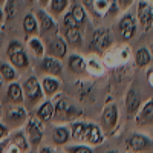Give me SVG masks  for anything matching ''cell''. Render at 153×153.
Instances as JSON below:
<instances>
[{"instance_id":"obj_1","label":"cell","mask_w":153,"mask_h":153,"mask_svg":"<svg viewBox=\"0 0 153 153\" xmlns=\"http://www.w3.org/2000/svg\"><path fill=\"white\" fill-rule=\"evenodd\" d=\"M71 136L74 141L86 144V146H101L106 139V133L103 132L100 124L91 121H72L69 124Z\"/></svg>"},{"instance_id":"obj_2","label":"cell","mask_w":153,"mask_h":153,"mask_svg":"<svg viewBox=\"0 0 153 153\" xmlns=\"http://www.w3.org/2000/svg\"><path fill=\"white\" fill-rule=\"evenodd\" d=\"M52 103H54V120L58 121V123H72V121H76L80 117H81V110L76 107L74 103L63 97L60 94H57L54 98H52Z\"/></svg>"},{"instance_id":"obj_3","label":"cell","mask_w":153,"mask_h":153,"mask_svg":"<svg viewBox=\"0 0 153 153\" xmlns=\"http://www.w3.org/2000/svg\"><path fill=\"white\" fill-rule=\"evenodd\" d=\"M22 87H23L25 106H26V109L37 107L46 98L45 94H43V89H42V83L35 75L28 76V78L22 83Z\"/></svg>"},{"instance_id":"obj_4","label":"cell","mask_w":153,"mask_h":153,"mask_svg":"<svg viewBox=\"0 0 153 153\" xmlns=\"http://www.w3.org/2000/svg\"><path fill=\"white\" fill-rule=\"evenodd\" d=\"M6 57L8 61L14 66L17 71H26L31 65L28 51L25 49L23 43L19 40H11L6 46Z\"/></svg>"},{"instance_id":"obj_5","label":"cell","mask_w":153,"mask_h":153,"mask_svg":"<svg viewBox=\"0 0 153 153\" xmlns=\"http://www.w3.org/2000/svg\"><path fill=\"white\" fill-rule=\"evenodd\" d=\"M29 118L25 104H9L3 112V121L9 129H22Z\"/></svg>"},{"instance_id":"obj_6","label":"cell","mask_w":153,"mask_h":153,"mask_svg":"<svg viewBox=\"0 0 153 153\" xmlns=\"http://www.w3.org/2000/svg\"><path fill=\"white\" fill-rule=\"evenodd\" d=\"M34 14L37 17V22H38V37L42 38H49V37H54V35H58L60 34V28L57 25V20L49 14V12L45 9V8H40L34 11Z\"/></svg>"},{"instance_id":"obj_7","label":"cell","mask_w":153,"mask_h":153,"mask_svg":"<svg viewBox=\"0 0 153 153\" xmlns=\"http://www.w3.org/2000/svg\"><path fill=\"white\" fill-rule=\"evenodd\" d=\"M113 46V35L112 31L107 28H98L91 38L89 43V49L92 51V54H98L103 55L104 52H107L109 49H112Z\"/></svg>"},{"instance_id":"obj_8","label":"cell","mask_w":153,"mask_h":153,"mask_svg":"<svg viewBox=\"0 0 153 153\" xmlns=\"http://www.w3.org/2000/svg\"><path fill=\"white\" fill-rule=\"evenodd\" d=\"M118 120H120V110H118V106L115 103H110L107 104L103 112H101V120H100V126L103 132L106 135H110L118 126Z\"/></svg>"},{"instance_id":"obj_9","label":"cell","mask_w":153,"mask_h":153,"mask_svg":"<svg viewBox=\"0 0 153 153\" xmlns=\"http://www.w3.org/2000/svg\"><path fill=\"white\" fill-rule=\"evenodd\" d=\"M25 133L29 141L31 149L38 147L43 141V123L38 120L37 117H29L26 124H25Z\"/></svg>"},{"instance_id":"obj_10","label":"cell","mask_w":153,"mask_h":153,"mask_svg":"<svg viewBox=\"0 0 153 153\" xmlns=\"http://www.w3.org/2000/svg\"><path fill=\"white\" fill-rule=\"evenodd\" d=\"M138 31V22L136 17L132 12H126V14L118 20V34L123 42H129L135 37Z\"/></svg>"},{"instance_id":"obj_11","label":"cell","mask_w":153,"mask_h":153,"mask_svg":"<svg viewBox=\"0 0 153 153\" xmlns=\"http://www.w3.org/2000/svg\"><path fill=\"white\" fill-rule=\"evenodd\" d=\"M38 71L43 75H51V76H60L65 72V65H63V60L51 57V55H45L43 58H40L38 61Z\"/></svg>"},{"instance_id":"obj_12","label":"cell","mask_w":153,"mask_h":153,"mask_svg":"<svg viewBox=\"0 0 153 153\" xmlns=\"http://www.w3.org/2000/svg\"><path fill=\"white\" fill-rule=\"evenodd\" d=\"M135 17L146 32L150 31L153 26V3L147 2V0H139L136 5Z\"/></svg>"},{"instance_id":"obj_13","label":"cell","mask_w":153,"mask_h":153,"mask_svg":"<svg viewBox=\"0 0 153 153\" xmlns=\"http://www.w3.org/2000/svg\"><path fill=\"white\" fill-rule=\"evenodd\" d=\"M46 55H51V57H55V58H66L68 57V43L65 42L60 34L58 35H54V37H49L46 38Z\"/></svg>"},{"instance_id":"obj_14","label":"cell","mask_w":153,"mask_h":153,"mask_svg":"<svg viewBox=\"0 0 153 153\" xmlns=\"http://www.w3.org/2000/svg\"><path fill=\"white\" fill-rule=\"evenodd\" d=\"M150 147H152V139L147 135H144V133L133 132L129 138L126 139V149L129 152L139 153V152L149 150Z\"/></svg>"},{"instance_id":"obj_15","label":"cell","mask_w":153,"mask_h":153,"mask_svg":"<svg viewBox=\"0 0 153 153\" xmlns=\"http://www.w3.org/2000/svg\"><path fill=\"white\" fill-rule=\"evenodd\" d=\"M135 123L139 127L153 126V98L147 100L146 103L141 104V107L135 115Z\"/></svg>"},{"instance_id":"obj_16","label":"cell","mask_w":153,"mask_h":153,"mask_svg":"<svg viewBox=\"0 0 153 153\" xmlns=\"http://www.w3.org/2000/svg\"><path fill=\"white\" fill-rule=\"evenodd\" d=\"M86 74L92 75V76H103L106 74V65L103 58L98 54H89L86 57Z\"/></svg>"},{"instance_id":"obj_17","label":"cell","mask_w":153,"mask_h":153,"mask_svg":"<svg viewBox=\"0 0 153 153\" xmlns=\"http://www.w3.org/2000/svg\"><path fill=\"white\" fill-rule=\"evenodd\" d=\"M66 66L68 71L74 75H78V76L86 75V58L78 52H72L66 57Z\"/></svg>"},{"instance_id":"obj_18","label":"cell","mask_w":153,"mask_h":153,"mask_svg":"<svg viewBox=\"0 0 153 153\" xmlns=\"http://www.w3.org/2000/svg\"><path fill=\"white\" fill-rule=\"evenodd\" d=\"M124 104H126V112L129 117H135L136 112L141 107V95H139L138 89L136 87H130L126 94V100H124Z\"/></svg>"},{"instance_id":"obj_19","label":"cell","mask_w":153,"mask_h":153,"mask_svg":"<svg viewBox=\"0 0 153 153\" xmlns=\"http://www.w3.org/2000/svg\"><path fill=\"white\" fill-rule=\"evenodd\" d=\"M42 83V89L46 98H54L57 94H60L61 89V81L58 76H51V75H45L40 80Z\"/></svg>"},{"instance_id":"obj_20","label":"cell","mask_w":153,"mask_h":153,"mask_svg":"<svg viewBox=\"0 0 153 153\" xmlns=\"http://www.w3.org/2000/svg\"><path fill=\"white\" fill-rule=\"evenodd\" d=\"M54 103L51 98H45L40 104L35 107V117L40 120L42 123H49L54 120Z\"/></svg>"},{"instance_id":"obj_21","label":"cell","mask_w":153,"mask_h":153,"mask_svg":"<svg viewBox=\"0 0 153 153\" xmlns=\"http://www.w3.org/2000/svg\"><path fill=\"white\" fill-rule=\"evenodd\" d=\"M6 98H8L9 104H25L23 87L19 81L8 83V86H6Z\"/></svg>"},{"instance_id":"obj_22","label":"cell","mask_w":153,"mask_h":153,"mask_svg":"<svg viewBox=\"0 0 153 153\" xmlns=\"http://www.w3.org/2000/svg\"><path fill=\"white\" fill-rule=\"evenodd\" d=\"M22 28H23V32H25V38L29 37H35L38 35V22H37V17L34 12H28L26 16L23 17V22H22Z\"/></svg>"},{"instance_id":"obj_23","label":"cell","mask_w":153,"mask_h":153,"mask_svg":"<svg viewBox=\"0 0 153 153\" xmlns=\"http://www.w3.org/2000/svg\"><path fill=\"white\" fill-rule=\"evenodd\" d=\"M26 48L28 51L35 57V58H43L46 55V46H45V42H43V38L42 37H29L28 40H26Z\"/></svg>"},{"instance_id":"obj_24","label":"cell","mask_w":153,"mask_h":153,"mask_svg":"<svg viewBox=\"0 0 153 153\" xmlns=\"http://www.w3.org/2000/svg\"><path fill=\"white\" fill-rule=\"evenodd\" d=\"M72 139L71 136V129L65 124L55 126L52 130V143L55 146H68V143Z\"/></svg>"},{"instance_id":"obj_25","label":"cell","mask_w":153,"mask_h":153,"mask_svg":"<svg viewBox=\"0 0 153 153\" xmlns=\"http://www.w3.org/2000/svg\"><path fill=\"white\" fill-rule=\"evenodd\" d=\"M69 0H49V5L46 11L49 12L54 19H61V16L66 11H69Z\"/></svg>"},{"instance_id":"obj_26","label":"cell","mask_w":153,"mask_h":153,"mask_svg":"<svg viewBox=\"0 0 153 153\" xmlns=\"http://www.w3.org/2000/svg\"><path fill=\"white\" fill-rule=\"evenodd\" d=\"M63 31V38L68 43V46L72 48H80L83 45V34L80 28H72V29H61Z\"/></svg>"},{"instance_id":"obj_27","label":"cell","mask_w":153,"mask_h":153,"mask_svg":"<svg viewBox=\"0 0 153 153\" xmlns=\"http://www.w3.org/2000/svg\"><path fill=\"white\" fill-rule=\"evenodd\" d=\"M0 75H2L3 81H6V83L19 81V78H20L19 71L9 61H3V60H0Z\"/></svg>"},{"instance_id":"obj_28","label":"cell","mask_w":153,"mask_h":153,"mask_svg":"<svg viewBox=\"0 0 153 153\" xmlns=\"http://www.w3.org/2000/svg\"><path fill=\"white\" fill-rule=\"evenodd\" d=\"M9 139H11V144H14L16 147H19L22 153H26V152L31 150L29 141H28L26 133H25L23 129H16V132L9 136Z\"/></svg>"},{"instance_id":"obj_29","label":"cell","mask_w":153,"mask_h":153,"mask_svg":"<svg viewBox=\"0 0 153 153\" xmlns=\"http://www.w3.org/2000/svg\"><path fill=\"white\" fill-rule=\"evenodd\" d=\"M152 58H153V55L150 52V49L146 48V46H141V48H138L136 52H135V65L139 69H144V68L150 66Z\"/></svg>"},{"instance_id":"obj_30","label":"cell","mask_w":153,"mask_h":153,"mask_svg":"<svg viewBox=\"0 0 153 153\" xmlns=\"http://www.w3.org/2000/svg\"><path fill=\"white\" fill-rule=\"evenodd\" d=\"M69 11H71V14L74 16L75 22L78 23L80 29H83L86 26V23H87V11H86V8L81 3H74L69 8Z\"/></svg>"},{"instance_id":"obj_31","label":"cell","mask_w":153,"mask_h":153,"mask_svg":"<svg viewBox=\"0 0 153 153\" xmlns=\"http://www.w3.org/2000/svg\"><path fill=\"white\" fill-rule=\"evenodd\" d=\"M101 58H103L106 68H118V66H121L117 49H109L107 52L103 54V57H101Z\"/></svg>"},{"instance_id":"obj_32","label":"cell","mask_w":153,"mask_h":153,"mask_svg":"<svg viewBox=\"0 0 153 153\" xmlns=\"http://www.w3.org/2000/svg\"><path fill=\"white\" fill-rule=\"evenodd\" d=\"M76 89H78V97H80V100H86V98H89L91 92L94 91L92 84L89 83V81H84V80L76 81Z\"/></svg>"},{"instance_id":"obj_33","label":"cell","mask_w":153,"mask_h":153,"mask_svg":"<svg viewBox=\"0 0 153 153\" xmlns=\"http://www.w3.org/2000/svg\"><path fill=\"white\" fill-rule=\"evenodd\" d=\"M94 9L100 17H104L110 11V0H94Z\"/></svg>"},{"instance_id":"obj_34","label":"cell","mask_w":153,"mask_h":153,"mask_svg":"<svg viewBox=\"0 0 153 153\" xmlns=\"http://www.w3.org/2000/svg\"><path fill=\"white\" fill-rule=\"evenodd\" d=\"M72 28H80V26L75 22L74 16L71 14V11H66L61 16V29H72Z\"/></svg>"},{"instance_id":"obj_35","label":"cell","mask_w":153,"mask_h":153,"mask_svg":"<svg viewBox=\"0 0 153 153\" xmlns=\"http://www.w3.org/2000/svg\"><path fill=\"white\" fill-rule=\"evenodd\" d=\"M66 153H94V150L91 149V146L86 144H72V146H66L65 147Z\"/></svg>"},{"instance_id":"obj_36","label":"cell","mask_w":153,"mask_h":153,"mask_svg":"<svg viewBox=\"0 0 153 153\" xmlns=\"http://www.w3.org/2000/svg\"><path fill=\"white\" fill-rule=\"evenodd\" d=\"M16 2L17 0H6L3 3V11H5V19H6V23L9 20L14 19L16 16Z\"/></svg>"},{"instance_id":"obj_37","label":"cell","mask_w":153,"mask_h":153,"mask_svg":"<svg viewBox=\"0 0 153 153\" xmlns=\"http://www.w3.org/2000/svg\"><path fill=\"white\" fill-rule=\"evenodd\" d=\"M117 52H118V58H120V63H121V65L129 63V60L132 58V51H130V48L127 46V45L117 48Z\"/></svg>"},{"instance_id":"obj_38","label":"cell","mask_w":153,"mask_h":153,"mask_svg":"<svg viewBox=\"0 0 153 153\" xmlns=\"http://www.w3.org/2000/svg\"><path fill=\"white\" fill-rule=\"evenodd\" d=\"M133 2H135V0H115V3H117L118 9L120 11H124V12H127V11L132 8Z\"/></svg>"},{"instance_id":"obj_39","label":"cell","mask_w":153,"mask_h":153,"mask_svg":"<svg viewBox=\"0 0 153 153\" xmlns=\"http://www.w3.org/2000/svg\"><path fill=\"white\" fill-rule=\"evenodd\" d=\"M9 136V127L5 123H0V141Z\"/></svg>"},{"instance_id":"obj_40","label":"cell","mask_w":153,"mask_h":153,"mask_svg":"<svg viewBox=\"0 0 153 153\" xmlns=\"http://www.w3.org/2000/svg\"><path fill=\"white\" fill-rule=\"evenodd\" d=\"M9 146H11V139H9V136L5 138V139H2V141H0V153H6V150H8Z\"/></svg>"},{"instance_id":"obj_41","label":"cell","mask_w":153,"mask_h":153,"mask_svg":"<svg viewBox=\"0 0 153 153\" xmlns=\"http://www.w3.org/2000/svg\"><path fill=\"white\" fill-rule=\"evenodd\" d=\"M6 23V19H5V11H3V6L0 5V26H3Z\"/></svg>"},{"instance_id":"obj_42","label":"cell","mask_w":153,"mask_h":153,"mask_svg":"<svg viewBox=\"0 0 153 153\" xmlns=\"http://www.w3.org/2000/svg\"><path fill=\"white\" fill-rule=\"evenodd\" d=\"M6 153H22V152H20V149H19V147H16L14 144H11V146L8 147Z\"/></svg>"},{"instance_id":"obj_43","label":"cell","mask_w":153,"mask_h":153,"mask_svg":"<svg viewBox=\"0 0 153 153\" xmlns=\"http://www.w3.org/2000/svg\"><path fill=\"white\" fill-rule=\"evenodd\" d=\"M147 83H149V86L153 87V69H150L147 74Z\"/></svg>"},{"instance_id":"obj_44","label":"cell","mask_w":153,"mask_h":153,"mask_svg":"<svg viewBox=\"0 0 153 153\" xmlns=\"http://www.w3.org/2000/svg\"><path fill=\"white\" fill-rule=\"evenodd\" d=\"M37 3H38V6L40 8H48V5H49V0H37Z\"/></svg>"},{"instance_id":"obj_45","label":"cell","mask_w":153,"mask_h":153,"mask_svg":"<svg viewBox=\"0 0 153 153\" xmlns=\"http://www.w3.org/2000/svg\"><path fill=\"white\" fill-rule=\"evenodd\" d=\"M3 42H5V32H3L2 26H0V49H2V46H3Z\"/></svg>"},{"instance_id":"obj_46","label":"cell","mask_w":153,"mask_h":153,"mask_svg":"<svg viewBox=\"0 0 153 153\" xmlns=\"http://www.w3.org/2000/svg\"><path fill=\"white\" fill-rule=\"evenodd\" d=\"M38 153H54V150L51 147H42L40 150H38Z\"/></svg>"},{"instance_id":"obj_47","label":"cell","mask_w":153,"mask_h":153,"mask_svg":"<svg viewBox=\"0 0 153 153\" xmlns=\"http://www.w3.org/2000/svg\"><path fill=\"white\" fill-rule=\"evenodd\" d=\"M3 87H5V81H3V78H2V75H0V94H2Z\"/></svg>"},{"instance_id":"obj_48","label":"cell","mask_w":153,"mask_h":153,"mask_svg":"<svg viewBox=\"0 0 153 153\" xmlns=\"http://www.w3.org/2000/svg\"><path fill=\"white\" fill-rule=\"evenodd\" d=\"M3 112H5V109H3V104L0 103V120L3 118Z\"/></svg>"},{"instance_id":"obj_49","label":"cell","mask_w":153,"mask_h":153,"mask_svg":"<svg viewBox=\"0 0 153 153\" xmlns=\"http://www.w3.org/2000/svg\"><path fill=\"white\" fill-rule=\"evenodd\" d=\"M106 153H120V152H118V150H107Z\"/></svg>"},{"instance_id":"obj_50","label":"cell","mask_w":153,"mask_h":153,"mask_svg":"<svg viewBox=\"0 0 153 153\" xmlns=\"http://www.w3.org/2000/svg\"><path fill=\"white\" fill-rule=\"evenodd\" d=\"M5 2H6V0H0V5H2V6H3V3H5Z\"/></svg>"},{"instance_id":"obj_51","label":"cell","mask_w":153,"mask_h":153,"mask_svg":"<svg viewBox=\"0 0 153 153\" xmlns=\"http://www.w3.org/2000/svg\"><path fill=\"white\" fill-rule=\"evenodd\" d=\"M150 52H152V55H153V43H152V48H150Z\"/></svg>"},{"instance_id":"obj_52","label":"cell","mask_w":153,"mask_h":153,"mask_svg":"<svg viewBox=\"0 0 153 153\" xmlns=\"http://www.w3.org/2000/svg\"><path fill=\"white\" fill-rule=\"evenodd\" d=\"M34 2H37V0H28V3H34Z\"/></svg>"},{"instance_id":"obj_53","label":"cell","mask_w":153,"mask_h":153,"mask_svg":"<svg viewBox=\"0 0 153 153\" xmlns=\"http://www.w3.org/2000/svg\"><path fill=\"white\" fill-rule=\"evenodd\" d=\"M147 2H150V3H153V0H147Z\"/></svg>"},{"instance_id":"obj_54","label":"cell","mask_w":153,"mask_h":153,"mask_svg":"<svg viewBox=\"0 0 153 153\" xmlns=\"http://www.w3.org/2000/svg\"><path fill=\"white\" fill-rule=\"evenodd\" d=\"M26 153H34V152H31V150H29V152H26Z\"/></svg>"},{"instance_id":"obj_55","label":"cell","mask_w":153,"mask_h":153,"mask_svg":"<svg viewBox=\"0 0 153 153\" xmlns=\"http://www.w3.org/2000/svg\"><path fill=\"white\" fill-rule=\"evenodd\" d=\"M112 2H115V0H110V3H112Z\"/></svg>"},{"instance_id":"obj_56","label":"cell","mask_w":153,"mask_h":153,"mask_svg":"<svg viewBox=\"0 0 153 153\" xmlns=\"http://www.w3.org/2000/svg\"><path fill=\"white\" fill-rule=\"evenodd\" d=\"M65 153H66V152H65Z\"/></svg>"}]
</instances>
